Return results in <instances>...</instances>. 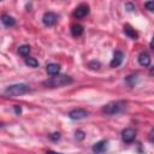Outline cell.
Returning <instances> with one entry per match:
<instances>
[{
  "mask_svg": "<svg viewBox=\"0 0 154 154\" xmlns=\"http://www.w3.org/2000/svg\"><path fill=\"white\" fill-rule=\"evenodd\" d=\"M47 154H61V153H57V152H53V150H48Z\"/></svg>",
  "mask_w": 154,
  "mask_h": 154,
  "instance_id": "obj_25",
  "label": "cell"
},
{
  "mask_svg": "<svg viewBox=\"0 0 154 154\" xmlns=\"http://www.w3.org/2000/svg\"><path fill=\"white\" fill-rule=\"evenodd\" d=\"M149 142H153V130L149 132Z\"/></svg>",
  "mask_w": 154,
  "mask_h": 154,
  "instance_id": "obj_24",
  "label": "cell"
},
{
  "mask_svg": "<svg viewBox=\"0 0 154 154\" xmlns=\"http://www.w3.org/2000/svg\"><path fill=\"white\" fill-rule=\"evenodd\" d=\"M90 12V8L87 4H81L79 6L76 7V10L73 11V16L77 18V19H81V18H84L85 16H88Z\"/></svg>",
  "mask_w": 154,
  "mask_h": 154,
  "instance_id": "obj_5",
  "label": "cell"
},
{
  "mask_svg": "<svg viewBox=\"0 0 154 154\" xmlns=\"http://www.w3.org/2000/svg\"><path fill=\"white\" fill-rule=\"evenodd\" d=\"M123 60H124V54H123V52L116 51L114 54H113V58H112V60H111V63H109V66H111V67H118V66L122 65Z\"/></svg>",
  "mask_w": 154,
  "mask_h": 154,
  "instance_id": "obj_9",
  "label": "cell"
},
{
  "mask_svg": "<svg viewBox=\"0 0 154 154\" xmlns=\"http://www.w3.org/2000/svg\"><path fill=\"white\" fill-rule=\"evenodd\" d=\"M25 64L29 65L30 67H37L38 66V61L32 57H26L25 58Z\"/></svg>",
  "mask_w": 154,
  "mask_h": 154,
  "instance_id": "obj_16",
  "label": "cell"
},
{
  "mask_svg": "<svg viewBox=\"0 0 154 154\" xmlns=\"http://www.w3.org/2000/svg\"><path fill=\"white\" fill-rule=\"evenodd\" d=\"M137 60H138V64H140L141 66L147 67V66L150 65V55H149L147 52H142V53H140Z\"/></svg>",
  "mask_w": 154,
  "mask_h": 154,
  "instance_id": "obj_10",
  "label": "cell"
},
{
  "mask_svg": "<svg viewBox=\"0 0 154 154\" xmlns=\"http://www.w3.org/2000/svg\"><path fill=\"white\" fill-rule=\"evenodd\" d=\"M72 82H73V79H72L71 76H67V75H57V76H53V77L43 81L42 84L45 87H49V88H59V87H64V85L71 84Z\"/></svg>",
  "mask_w": 154,
  "mask_h": 154,
  "instance_id": "obj_1",
  "label": "cell"
},
{
  "mask_svg": "<svg viewBox=\"0 0 154 154\" xmlns=\"http://www.w3.org/2000/svg\"><path fill=\"white\" fill-rule=\"evenodd\" d=\"M125 7H126V8H129L128 11H134V10H135V6H134L132 4H126V5H125Z\"/></svg>",
  "mask_w": 154,
  "mask_h": 154,
  "instance_id": "obj_22",
  "label": "cell"
},
{
  "mask_svg": "<svg viewBox=\"0 0 154 154\" xmlns=\"http://www.w3.org/2000/svg\"><path fill=\"white\" fill-rule=\"evenodd\" d=\"M58 22V16L54 12H46L42 16V23L46 26H53Z\"/></svg>",
  "mask_w": 154,
  "mask_h": 154,
  "instance_id": "obj_8",
  "label": "cell"
},
{
  "mask_svg": "<svg viewBox=\"0 0 154 154\" xmlns=\"http://www.w3.org/2000/svg\"><path fill=\"white\" fill-rule=\"evenodd\" d=\"M88 116H89V113L83 108H76V109H72L69 112V118L72 120H81V119L87 118Z\"/></svg>",
  "mask_w": 154,
  "mask_h": 154,
  "instance_id": "obj_4",
  "label": "cell"
},
{
  "mask_svg": "<svg viewBox=\"0 0 154 154\" xmlns=\"http://www.w3.org/2000/svg\"><path fill=\"white\" fill-rule=\"evenodd\" d=\"M144 6L148 8V11H154V2H152V1L144 2Z\"/></svg>",
  "mask_w": 154,
  "mask_h": 154,
  "instance_id": "obj_20",
  "label": "cell"
},
{
  "mask_svg": "<svg viewBox=\"0 0 154 154\" xmlns=\"http://www.w3.org/2000/svg\"><path fill=\"white\" fill-rule=\"evenodd\" d=\"M46 71H47V73L49 76H57L60 72V65L59 64H54V63L48 64L47 67H46Z\"/></svg>",
  "mask_w": 154,
  "mask_h": 154,
  "instance_id": "obj_11",
  "label": "cell"
},
{
  "mask_svg": "<svg viewBox=\"0 0 154 154\" xmlns=\"http://www.w3.org/2000/svg\"><path fill=\"white\" fill-rule=\"evenodd\" d=\"M1 23L5 26H13L16 24V20L13 17H11L10 14H2L1 16Z\"/></svg>",
  "mask_w": 154,
  "mask_h": 154,
  "instance_id": "obj_12",
  "label": "cell"
},
{
  "mask_svg": "<svg viewBox=\"0 0 154 154\" xmlns=\"http://www.w3.org/2000/svg\"><path fill=\"white\" fill-rule=\"evenodd\" d=\"M88 65H89V67H90V69H93V70H99V69H100V66H101V64H100L99 61H96V60L90 61Z\"/></svg>",
  "mask_w": 154,
  "mask_h": 154,
  "instance_id": "obj_18",
  "label": "cell"
},
{
  "mask_svg": "<svg viewBox=\"0 0 154 154\" xmlns=\"http://www.w3.org/2000/svg\"><path fill=\"white\" fill-rule=\"evenodd\" d=\"M83 31H84V28H83V25H81V24H73V25L71 26V34H72L73 37L81 36V35L83 34Z\"/></svg>",
  "mask_w": 154,
  "mask_h": 154,
  "instance_id": "obj_13",
  "label": "cell"
},
{
  "mask_svg": "<svg viewBox=\"0 0 154 154\" xmlns=\"http://www.w3.org/2000/svg\"><path fill=\"white\" fill-rule=\"evenodd\" d=\"M107 149H108V141L107 140L99 141L91 147V150L94 154H103L105 152H107Z\"/></svg>",
  "mask_w": 154,
  "mask_h": 154,
  "instance_id": "obj_7",
  "label": "cell"
},
{
  "mask_svg": "<svg viewBox=\"0 0 154 154\" xmlns=\"http://www.w3.org/2000/svg\"><path fill=\"white\" fill-rule=\"evenodd\" d=\"M124 32H125L130 38H132V40H137V37H138L137 31H136L135 29H132L131 26H129V25H125V26H124Z\"/></svg>",
  "mask_w": 154,
  "mask_h": 154,
  "instance_id": "obj_14",
  "label": "cell"
},
{
  "mask_svg": "<svg viewBox=\"0 0 154 154\" xmlns=\"http://www.w3.org/2000/svg\"><path fill=\"white\" fill-rule=\"evenodd\" d=\"M84 137H85V135H84L83 131H81V130H77V131H76V138H77V140L82 141Z\"/></svg>",
  "mask_w": 154,
  "mask_h": 154,
  "instance_id": "obj_19",
  "label": "cell"
},
{
  "mask_svg": "<svg viewBox=\"0 0 154 154\" xmlns=\"http://www.w3.org/2000/svg\"><path fill=\"white\" fill-rule=\"evenodd\" d=\"M136 138V131L132 128H126L122 131V140L125 143H131Z\"/></svg>",
  "mask_w": 154,
  "mask_h": 154,
  "instance_id": "obj_6",
  "label": "cell"
},
{
  "mask_svg": "<svg viewBox=\"0 0 154 154\" xmlns=\"http://www.w3.org/2000/svg\"><path fill=\"white\" fill-rule=\"evenodd\" d=\"M125 107H126V103L124 101H112L102 107V112L109 116H114V114L122 113L125 109Z\"/></svg>",
  "mask_w": 154,
  "mask_h": 154,
  "instance_id": "obj_3",
  "label": "cell"
},
{
  "mask_svg": "<svg viewBox=\"0 0 154 154\" xmlns=\"http://www.w3.org/2000/svg\"><path fill=\"white\" fill-rule=\"evenodd\" d=\"M49 138H51V140H53V141H57V140H59V138H60V134H59V132H54V134L49 135Z\"/></svg>",
  "mask_w": 154,
  "mask_h": 154,
  "instance_id": "obj_21",
  "label": "cell"
},
{
  "mask_svg": "<svg viewBox=\"0 0 154 154\" xmlns=\"http://www.w3.org/2000/svg\"><path fill=\"white\" fill-rule=\"evenodd\" d=\"M14 111H16V113H17V114H19V113L22 112V108H20V107H18V106H16V107H14Z\"/></svg>",
  "mask_w": 154,
  "mask_h": 154,
  "instance_id": "obj_23",
  "label": "cell"
},
{
  "mask_svg": "<svg viewBox=\"0 0 154 154\" xmlns=\"http://www.w3.org/2000/svg\"><path fill=\"white\" fill-rule=\"evenodd\" d=\"M136 81H137V76H134V75L128 76V77L125 78V82H126L130 87H134V85L136 84Z\"/></svg>",
  "mask_w": 154,
  "mask_h": 154,
  "instance_id": "obj_17",
  "label": "cell"
},
{
  "mask_svg": "<svg viewBox=\"0 0 154 154\" xmlns=\"http://www.w3.org/2000/svg\"><path fill=\"white\" fill-rule=\"evenodd\" d=\"M30 46L29 45H23V46H20L19 48H18V53L22 55V57H24V58H26V57H29V54H30Z\"/></svg>",
  "mask_w": 154,
  "mask_h": 154,
  "instance_id": "obj_15",
  "label": "cell"
},
{
  "mask_svg": "<svg viewBox=\"0 0 154 154\" xmlns=\"http://www.w3.org/2000/svg\"><path fill=\"white\" fill-rule=\"evenodd\" d=\"M29 91H31V88L26 83L11 84L5 89V94L8 95V96H19V95H24V94H26Z\"/></svg>",
  "mask_w": 154,
  "mask_h": 154,
  "instance_id": "obj_2",
  "label": "cell"
}]
</instances>
